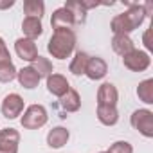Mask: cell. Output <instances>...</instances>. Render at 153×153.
Wrapping results in <instances>:
<instances>
[{
    "label": "cell",
    "instance_id": "10",
    "mask_svg": "<svg viewBox=\"0 0 153 153\" xmlns=\"http://www.w3.org/2000/svg\"><path fill=\"white\" fill-rule=\"evenodd\" d=\"M45 79H47V90H49V94H52L56 97H63L68 92V88H70L67 78H65V76H61V74L52 72L49 78H45Z\"/></svg>",
    "mask_w": 153,
    "mask_h": 153
},
{
    "label": "cell",
    "instance_id": "20",
    "mask_svg": "<svg viewBox=\"0 0 153 153\" xmlns=\"http://www.w3.org/2000/svg\"><path fill=\"white\" fill-rule=\"evenodd\" d=\"M63 7L72 15V18H74L76 24H85V20H87V9L83 7L81 0H68Z\"/></svg>",
    "mask_w": 153,
    "mask_h": 153
},
{
    "label": "cell",
    "instance_id": "22",
    "mask_svg": "<svg viewBox=\"0 0 153 153\" xmlns=\"http://www.w3.org/2000/svg\"><path fill=\"white\" fill-rule=\"evenodd\" d=\"M24 13L29 18H40L42 20V16L45 13V4L42 0H25L24 2Z\"/></svg>",
    "mask_w": 153,
    "mask_h": 153
},
{
    "label": "cell",
    "instance_id": "15",
    "mask_svg": "<svg viewBox=\"0 0 153 153\" xmlns=\"http://www.w3.org/2000/svg\"><path fill=\"white\" fill-rule=\"evenodd\" d=\"M96 115H97L99 123H101V124H105V126H115V124H117V121H119V112H117V106L97 105Z\"/></svg>",
    "mask_w": 153,
    "mask_h": 153
},
{
    "label": "cell",
    "instance_id": "13",
    "mask_svg": "<svg viewBox=\"0 0 153 153\" xmlns=\"http://www.w3.org/2000/svg\"><path fill=\"white\" fill-rule=\"evenodd\" d=\"M68 139H70V131L65 126H54L47 133V146L54 148V149H59L68 142Z\"/></svg>",
    "mask_w": 153,
    "mask_h": 153
},
{
    "label": "cell",
    "instance_id": "23",
    "mask_svg": "<svg viewBox=\"0 0 153 153\" xmlns=\"http://www.w3.org/2000/svg\"><path fill=\"white\" fill-rule=\"evenodd\" d=\"M31 67L40 74V78H49V76L52 74V63H51L47 58H43V56H38V58L31 63Z\"/></svg>",
    "mask_w": 153,
    "mask_h": 153
},
{
    "label": "cell",
    "instance_id": "16",
    "mask_svg": "<svg viewBox=\"0 0 153 153\" xmlns=\"http://www.w3.org/2000/svg\"><path fill=\"white\" fill-rule=\"evenodd\" d=\"M22 31H24V38H29V40H36L43 34V25H42V20L40 18H29L25 16L24 22H22Z\"/></svg>",
    "mask_w": 153,
    "mask_h": 153
},
{
    "label": "cell",
    "instance_id": "21",
    "mask_svg": "<svg viewBox=\"0 0 153 153\" xmlns=\"http://www.w3.org/2000/svg\"><path fill=\"white\" fill-rule=\"evenodd\" d=\"M137 97L144 103V105H153V79L148 78L144 81L139 83L137 87Z\"/></svg>",
    "mask_w": 153,
    "mask_h": 153
},
{
    "label": "cell",
    "instance_id": "1",
    "mask_svg": "<svg viewBox=\"0 0 153 153\" xmlns=\"http://www.w3.org/2000/svg\"><path fill=\"white\" fill-rule=\"evenodd\" d=\"M144 20H146L144 7L139 6V4H130L128 11H124L121 15H115L112 18L110 29H112L114 34H126V36H130V33L139 29Z\"/></svg>",
    "mask_w": 153,
    "mask_h": 153
},
{
    "label": "cell",
    "instance_id": "7",
    "mask_svg": "<svg viewBox=\"0 0 153 153\" xmlns=\"http://www.w3.org/2000/svg\"><path fill=\"white\" fill-rule=\"evenodd\" d=\"M20 133L15 128H0V153H18Z\"/></svg>",
    "mask_w": 153,
    "mask_h": 153
},
{
    "label": "cell",
    "instance_id": "24",
    "mask_svg": "<svg viewBox=\"0 0 153 153\" xmlns=\"http://www.w3.org/2000/svg\"><path fill=\"white\" fill-rule=\"evenodd\" d=\"M16 67L13 61H6V63H0V83H9L16 78Z\"/></svg>",
    "mask_w": 153,
    "mask_h": 153
},
{
    "label": "cell",
    "instance_id": "17",
    "mask_svg": "<svg viewBox=\"0 0 153 153\" xmlns=\"http://www.w3.org/2000/svg\"><path fill=\"white\" fill-rule=\"evenodd\" d=\"M112 49H114L115 54H119L121 58H124L126 54H130L135 49V45H133V40L130 36H126V34H114V38H112Z\"/></svg>",
    "mask_w": 153,
    "mask_h": 153
},
{
    "label": "cell",
    "instance_id": "8",
    "mask_svg": "<svg viewBox=\"0 0 153 153\" xmlns=\"http://www.w3.org/2000/svg\"><path fill=\"white\" fill-rule=\"evenodd\" d=\"M15 52L22 61H27V63H33L40 56L36 43L33 40H29V38H18L15 42Z\"/></svg>",
    "mask_w": 153,
    "mask_h": 153
},
{
    "label": "cell",
    "instance_id": "3",
    "mask_svg": "<svg viewBox=\"0 0 153 153\" xmlns=\"http://www.w3.org/2000/svg\"><path fill=\"white\" fill-rule=\"evenodd\" d=\"M47 121H49V114L43 105H29L24 110V115L20 119V123L25 130H38V128L45 126Z\"/></svg>",
    "mask_w": 153,
    "mask_h": 153
},
{
    "label": "cell",
    "instance_id": "11",
    "mask_svg": "<svg viewBox=\"0 0 153 153\" xmlns=\"http://www.w3.org/2000/svg\"><path fill=\"white\" fill-rule=\"evenodd\" d=\"M119 101V92L117 87L110 81H105L99 90H97V105H108V106H115Z\"/></svg>",
    "mask_w": 153,
    "mask_h": 153
},
{
    "label": "cell",
    "instance_id": "26",
    "mask_svg": "<svg viewBox=\"0 0 153 153\" xmlns=\"http://www.w3.org/2000/svg\"><path fill=\"white\" fill-rule=\"evenodd\" d=\"M6 61H11V54H9V49H7L4 38L0 36V63H6Z\"/></svg>",
    "mask_w": 153,
    "mask_h": 153
},
{
    "label": "cell",
    "instance_id": "5",
    "mask_svg": "<svg viewBox=\"0 0 153 153\" xmlns=\"http://www.w3.org/2000/svg\"><path fill=\"white\" fill-rule=\"evenodd\" d=\"M123 65L131 72H144L151 65V58H149V54L146 51L133 49L130 54H126L123 58Z\"/></svg>",
    "mask_w": 153,
    "mask_h": 153
},
{
    "label": "cell",
    "instance_id": "12",
    "mask_svg": "<svg viewBox=\"0 0 153 153\" xmlns=\"http://www.w3.org/2000/svg\"><path fill=\"white\" fill-rule=\"evenodd\" d=\"M16 79H18V83H20V87H24V88H27V90H33V88H36L38 87V83H40V74L31 67V65H27V67H24V68H20L18 72H16Z\"/></svg>",
    "mask_w": 153,
    "mask_h": 153
},
{
    "label": "cell",
    "instance_id": "27",
    "mask_svg": "<svg viewBox=\"0 0 153 153\" xmlns=\"http://www.w3.org/2000/svg\"><path fill=\"white\" fill-rule=\"evenodd\" d=\"M142 42H144V47H146L148 51H151V49H153V43L149 42V29H146V31H144V36H142Z\"/></svg>",
    "mask_w": 153,
    "mask_h": 153
},
{
    "label": "cell",
    "instance_id": "6",
    "mask_svg": "<svg viewBox=\"0 0 153 153\" xmlns=\"http://www.w3.org/2000/svg\"><path fill=\"white\" fill-rule=\"evenodd\" d=\"M24 108H25L24 99H22L18 94H15V92H13V94H7V96L4 97L2 105H0L2 115H4L6 119H16L18 115L24 114Z\"/></svg>",
    "mask_w": 153,
    "mask_h": 153
},
{
    "label": "cell",
    "instance_id": "2",
    "mask_svg": "<svg viewBox=\"0 0 153 153\" xmlns=\"http://www.w3.org/2000/svg\"><path fill=\"white\" fill-rule=\"evenodd\" d=\"M76 49V33L72 29H54L47 51L56 59H67Z\"/></svg>",
    "mask_w": 153,
    "mask_h": 153
},
{
    "label": "cell",
    "instance_id": "19",
    "mask_svg": "<svg viewBox=\"0 0 153 153\" xmlns=\"http://www.w3.org/2000/svg\"><path fill=\"white\" fill-rule=\"evenodd\" d=\"M88 59H90V56H88L87 52H81V51L76 52L74 58H72V61H70V65H68V70H70L74 76H83L85 70H87Z\"/></svg>",
    "mask_w": 153,
    "mask_h": 153
},
{
    "label": "cell",
    "instance_id": "14",
    "mask_svg": "<svg viewBox=\"0 0 153 153\" xmlns=\"http://www.w3.org/2000/svg\"><path fill=\"white\" fill-rule=\"evenodd\" d=\"M51 25H52V29H72L76 25V22L65 7H58L51 16Z\"/></svg>",
    "mask_w": 153,
    "mask_h": 153
},
{
    "label": "cell",
    "instance_id": "9",
    "mask_svg": "<svg viewBox=\"0 0 153 153\" xmlns=\"http://www.w3.org/2000/svg\"><path fill=\"white\" fill-rule=\"evenodd\" d=\"M106 72H108L106 61L103 58H99V56H90L88 65H87V70H85L87 78L92 79V81H99V79H103L105 76H106Z\"/></svg>",
    "mask_w": 153,
    "mask_h": 153
},
{
    "label": "cell",
    "instance_id": "29",
    "mask_svg": "<svg viewBox=\"0 0 153 153\" xmlns=\"http://www.w3.org/2000/svg\"><path fill=\"white\" fill-rule=\"evenodd\" d=\"M97 153H108V151H97Z\"/></svg>",
    "mask_w": 153,
    "mask_h": 153
},
{
    "label": "cell",
    "instance_id": "28",
    "mask_svg": "<svg viewBox=\"0 0 153 153\" xmlns=\"http://www.w3.org/2000/svg\"><path fill=\"white\" fill-rule=\"evenodd\" d=\"M15 6V0H4V2H0V9H9Z\"/></svg>",
    "mask_w": 153,
    "mask_h": 153
},
{
    "label": "cell",
    "instance_id": "4",
    "mask_svg": "<svg viewBox=\"0 0 153 153\" xmlns=\"http://www.w3.org/2000/svg\"><path fill=\"white\" fill-rule=\"evenodd\" d=\"M130 124L133 126V130H137L146 139L153 137V112L149 108L135 110L131 114V117H130Z\"/></svg>",
    "mask_w": 153,
    "mask_h": 153
},
{
    "label": "cell",
    "instance_id": "18",
    "mask_svg": "<svg viewBox=\"0 0 153 153\" xmlns=\"http://www.w3.org/2000/svg\"><path fill=\"white\" fill-rule=\"evenodd\" d=\"M59 105L61 108L65 110V114H70V112H78L81 108V97L78 94V90H74V88H68V92L59 97Z\"/></svg>",
    "mask_w": 153,
    "mask_h": 153
},
{
    "label": "cell",
    "instance_id": "25",
    "mask_svg": "<svg viewBox=\"0 0 153 153\" xmlns=\"http://www.w3.org/2000/svg\"><path fill=\"white\" fill-rule=\"evenodd\" d=\"M106 151L108 153H133V146L128 140H115Z\"/></svg>",
    "mask_w": 153,
    "mask_h": 153
}]
</instances>
